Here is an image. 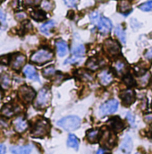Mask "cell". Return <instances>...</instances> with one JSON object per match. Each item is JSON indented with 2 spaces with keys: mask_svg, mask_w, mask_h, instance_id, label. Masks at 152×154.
<instances>
[{
  "mask_svg": "<svg viewBox=\"0 0 152 154\" xmlns=\"http://www.w3.org/2000/svg\"><path fill=\"white\" fill-rule=\"evenodd\" d=\"M90 19L93 24H96L98 26L99 32L103 34L108 33L113 28L111 21L108 18L100 15L98 12H92L90 14Z\"/></svg>",
  "mask_w": 152,
  "mask_h": 154,
  "instance_id": "1",
  "label": "cell"
},
{
  "mask_svg": "<svg viewBox=\"0 0 152 154\" xmlns=\"http://www.w3.org/2000/svg\"><path fill=\"white\" fill-rule=\"evenodd\" d=\"M81 118L77 116H68L59 120L56 125L65 131H74L81 125Z\"/></svg>",
  "mask_w": 152,
  "mask_h": 154,
  "instance_id": "2",
  "label": "cell"
},
{
  "mask_svg": "<svg viewBox=\"0 0 152 154\" xmlns=\"http://www.w3.org/2000/svg\"><path fill=\"white\" fill-rule=\"evenodd\" d=\"M50 101H51V91L47 87H44L39 91L38 96L36 97V100L34 101V107L38 109H45L49 106Z\"/></svg>",
  "mask_w": 152,
  "mask_h": 154,
  "instance_id": "3",
  "label": "cell"
},
{
  "mask_svg": "<svg viewBox=\"0 0 152 154\" xmlns=\"http://www.w3.org/2000/svg\"><path fill=\"white\" fill-rule=\"evenodd\" d=\"M53 58V53L47 49V48H41L38 49L36 52H34L31 57L32 62L38 64V65H42L45 64L48 61H50Z\"/></svg>",
  "mask_w": 152,
  "mask_h": 154,
  "instance_id": "4",
  "label": "cell"
},
{
  "mask_svg": "<svg viewBox=\"0 0 152 154\" xmlns=\"http://www.w3.org/2000/svg\"><path fill=\"white\" fill-rule=\"evenodd\" d=\"M49 123L46 119H39L34 125L32 130V136L36 138L44 137L49 132Z\"/></svg>",
  "mask_w": 152,
  "mask_h": 154,
  "instance_id": "5",
  "label": "cell"
},
{
  "mask_svg": "<svg viewBox=\"0 0 152 154\" xmlns=\"http://www.w3.org/2000/svg\"><path fill=\"white\" fill-rule=\"evenodd\" d=\"M118 109V101L116 100H109L103 103L99 108V115L101 116L111 115Z\"/></svg>",
  "mask_w": 152,
  "mask_h": 154,
  "instance_id": "6",
  "label": "cell"
},
{
  "mask_svg": "<svg viewBox=\"0 0 152 154\" xmlns=\"http://www.w3.org/2000/svg\"><path fill=\"white\" fill-rule=\"evenodd\" d=\"M18 94H19V97L20 99L25 102V103H29V102H32L35 96H36V92L35 91L30 87V86H27V85H23L20 89H19V91H18Z\"/></svg>",
  "mask_w": 152,
  "mask_h": 154,
  "instance_id": "7",
  "label": "cell"
},
{
  "mask_svg": "<svg viewBox=\"0 0 152 154\" xmlns=\"http://www.w3.org/2000/svg\"><path fill=\"white\" fill-rule=\"evenodd\" d=\"M103 47H104L105 51L111 57H115L121 53V48H120L119 43L114 39H111V38L106 39Z\"/></svg>",
  "mask_w": 152,
  "mask_h": 154,
  "instance_id": "8",
  "label": "cell"
},
{
  "mask_svg": "<svg viewBox=\"0 0 152 154\" xmlns=\"http://www.w3.org/2000/svg\"><path fill=\"white\" fill-rule=\"evenodd\" d=\"M12 125L14 128V130L19 133V134H23L24 133L27 129H28V122L27 120L24 118V116H20L15 117L13 121H12Z\"/></svg>",
  "mask_w": 152,
  "mask_h": 154,
  "instance_id": "9",
  "label": "cell"
},
{
  "mask_svg": "<svg viewBox=\"0 0 152 154\" xmlns=\"http://www.w3.org/2000/svg\"><path fill=\"white\" fill-rule=\"evenodd\" d=\"M11 67L14 70H20L26 62V57L23 54H15L11 57Z\"/></svg>",
  "mask_w": 152,
  "mask_h": 154,
  "instance_id": "10",
  "label": "cell"
},
{
  "mask_svg": "<svg viewBox=\"0 0 152 154\" xmlns=\"http://www.w3.org/2000/svg\"><path fill=\"white\" fill-rule=\"evenodd\" d=\"M120 96L124 106H130L135 100V93L132 90H125L121 93Z\"/></svg>",
  "mask_w": 152,
  "mask_h": 154,
  "instance_id": "11",
  "label": "cell"
},
{
  "mask_svg": "<svg viewBox=\"0 0 152 154\" xmlns=\"http://www.w3.org/2000/svg\"><path fill=\"white\" fill-rule=\"evenodd\" d=\"M115 136L112 135L111 134L108 133V132H105L102 136L100 137V142L102 143L103 145H105L106 147L108 148H111L113 147L114 144H115Z\"/></svg>",
  "mask_w": 152,
  "mask_h": 154,
  "instance_id": "12",
  "label": "cell"
},
{
  "mask_svg": "<svg viewBox=\"0 0 152 154\" xmlns=\"http://www.w3.org/2000/svg\"><path fill=\"white\" fill-rule=\"evenodd\" d=\"M99 82L102 85L104 86H108L112 82H113V75L110 71L108 70H103L99 75Z\"/></svg>",
  "mask_w": 152,
  "mask_h": 154,
  "instance_id": "13",
  "label": "cell"
},
{
  "mask_svg": "<svg viewBox=\"0 0 152 154\" xmlns=\"http://www.w3.org/2000/svg\"><path fill=\"white\" fill-rule=\"evenodd\" d=\"M23 74L30 80H32V81H38L39 80L38 73H37L35 67L31 66V65H28L23 68Z\"/></svg>",
  "mask_w": 152,
  "mask_h": 154,
  "instance_id": "14",
  "label": "cell"
},
{
  "mask_svg": "<svg viewBox=\"0 0 152 154\" xmlns=\"http://www.w3.org/2000/svg\"><path fill=\"white\" fill-rule=\"evenodd\" d=\"M108 125H110L111 129L115 132H120L124 128V123L119 117H113L108 121Z\"/></svg>",
  "mask_w": 152,
  "mask_h": 154,
  "instance_id": "15",
  "label": "cell"
},
{
  "mask_svg": "<svg viewBox=\"0 0 152 154\" xmlns=\"http://www.w3.org/2000/svg\"><path fill=\"white\" fill-rule=\"evenodd\" d=\"M114 69L116 71V73L120 75H125L128 71V66L125 61L123 60H117L114 63Z\"/></svg>",
  "mask_w": 152,
  "mask_h": 154,
  "instance_id": "16",
  "label": "cell"
},
{
  "mask_svg": "<svg viewBox=\"0 0 152 154\" xmlns=\"http://www.w3.org/2000/svg\"><path fill=\"white\" fill-rule=\"evenodd\" d=\"M118 11L122 14L129 13V11L132 8V3L131 0H119L118 5H117Z\"/></svg>",
  "mask_w": 152,
  "mask_h": 154,
  "instance_id": "17",
  "label": "cell"
},
{
  "mask_svg": "<svg viewBox=\"0 0 152 154\" xmlns=\"http://www.w3.org/2000/svg\"><path fill=\"white\" fill-rule=\"evenodd\" d=\"M132 148V141L130 136H125L121 144V151L125 153L131 152Z\"/></svg>",
  "mask_w": 152,
  "mask_h": 154,
  "instance_id": "18",
  "label": "cell"
},
{
  "mask_svg": "<svg viewBox=\"0 0 152 154\" xmlns=\"http://www.w3.org/2000/svg\"><path fill=\"white\" fill-rule=\"evenodd\" d=\"M56 50H57L59 57H64L67 54L68 47H67L66 42H65L63 40H58V41H56Z\"/></svg>",
  "mask_w": 152,
  "mask_h": 154,
  "instance_id": "19",
  "label": "cell"
},
{
  "mask_svg": "<svg viewBox=\"0 0 152 154\" xmlns=\"http://www.w3.org/2000/svg\"><path fill=\"white\" fill-rule=\"evenodd\" d=\"M86 66H87V67H88L90 70L96 71V70H98V69L101 66V63H100V61L98 60L96 57H90V58L87 61Z\"/></svg>",
  "mask_w": 152,
  "mask_h": 154,
  "instance_id": "20",
  "label": "cell"
},
{
  "mask_svg": "<svg viewBox=\"0 0 152 154\" xmlns=\"http://www.w3.org/2000/svg\"><path fill=\"white\" fill-rule=\"evenodd\" d=\"M32 145H24V146H18L11 148L10 152L12 153H31L32 152Z\"/></svg>",
  "mask_w": 152,
  "mask_h": 154,
  "instance_id": "21",
  "label": "cell"
},
{
  "mask_svg": "<svg viewBox=\"0 0 152 154\" xmlns=\"http://www.w3.org/2000/svg\"><path fill=\"white\" fill-rule=\"evenodd\" d=\"M55 27V22L54 21H48L46 23H44L41 27H40V32L42 33H44L45 35H49L51 30Z\"/></svg>",
  "mask_w": 152,
  "mask_h": 154,
  "instance_id": "22",
  "label": "cell"
},
{
  "mask_svg": "<svg viewBox=\"0 0 152 154\" xmlns=\"http://www.w3.org/2000/svg\"><path fill=\"white\" fill-rule=\"evenodd\" d=\"M99 130L97 129H91L87 132V139L90 143H96L99 140Z\"/></svg>",
  "mask_w": 152,
  "mask_h": 154,
  "instance_id": "23",
  "label": "cell"
},
{
  "mask_svg": "<svg viewBox=\"0 0 152 154\" xmlns=\"http://www.w3.org/2000/svg\"><path fill=\"white\" fill-rule=\"evenodd\" d=\"M72 53L75 57H83L85 54V48L82 44H76L72 48Z\"/></svg>",
  "mask_w": 152,
  "mask_h": 154,
  "instance_id": "24",
  "label": "cell"
},
{
  "mask_svg": "<svg viewBox=\"0 0 152 154\" xmlns=\"http://www.w3.org/2000/svg\"><path fill=\"white\" fill-rule=\"evenodd\" d=\"M1 113H2V115H4L5 116L10 117V116H14L16 113V109L12 105H5V106L3 107V109L1 110Z\"/></svg>",
  "mask_w": 152,
  "mask_h": 154,
  "instance_id": "25",
  "label": "cell"
},
{
  "mask_svg": "<svg viewBox=\"0 0 152 154\" xmlns=\"http://www.w3.org/2000/svg\"><path fill=\"white\" fill-rule=\"evenodd\" d=\"M11 85V78L8 75H0V86L5 89L7 90Z\"/></svg>",
  "mask_w": 152,
  "mask_h": 154,
  "instance_id": "26",
  "label": "cell"
},
{
  "mask_svg": "<svg viewBox=\"0 0 152 154\" xmlns=\"http://www.w3.org/2000/svg\"><path fill=\"white\" fill-rule=\"evenodd\" d=\"M114 34L116 35V37L119 38V40L123 43V44H125L126 42V36H125V32H124V30L119 25L115 28L114 30Z\"/></svg>",
  "mask_w": 152,
  "mask_h": 154,
  "instance_id": "27",
  "label": "cell"
},
{
  "mask_svg": "<svg viewBox=\"0 0 152 154\" xmlns=\"http://www.w3.org/2000/svg\"><path fill=\"white\" fill-rule=\"evenodd\" d=\"M31 15H32V17L35 21H37V22H41V21L45 20L46 17H47L46 14H45L43 11H41V10H36V11L32 12Z\"/></svg>",
  "mask_w": 152,
  "mask_h": 154,
  "instance_id": "28",
  "label": "cell"
},
{
  "mask_svg": "<svg viewBox=\"0 0 152 154\" xmlns=\"http://www.w3.org/2000/svg\"><path fill=\"white\" fill-rule=\"evenodd\" d=\"M67 145L68 147L74 148V149H78L79 147V140L77 139L74 134H70L67 140Z\"/></svg>",
  "mask_w": 152,
  "mask_h": 154,
  "instance_id": "29",
  "label": "cell"
},
{
  "mask_svg": "<svg viewBox=\"0 0 152 154\" xmlns=\"http://www.w3.org/2000/svg\"><path fill=\"white\" fill-rule=\"evenodd\" d=\"M55 73H56V69H55V67L54 66H48V67H47V68H45L44 70H43V72H42V74H43V75L46 77V78H49V77L53 76L54 75H55Z\"/></svg>",
  "mask_w": 152,
  "mask_h": 154,
  "instance_id": "30",
  "label": "cell"
},
{
  "mask_svg": "<svg viewBox=\"0 0 152 154\" xmlns=\"http://www.w3.org/2000/svg\"><path fill=\"white\" fill-rule=\"evenodd\" d=\"M140 9L144 12H150L152 11V0L145 2L140 5Z\"/></svg>",
  "mask_w": 152,
  "mask_h": 154,
  "instance_id": "31",
  "label": "cell"
},
{
  "mask_svg": "<svg viewBox=\"0 0 152 154\" xmlns=\"http://www.w3.org/2000/svg\"><path fill=\"white\" fill-rule=\"evenodd\" d=\"M123 82H124V83L127 86H133L135 84V80H134V78L131 75H125L124 78H123Z\"/></svg>",
  "mask_w": 152,
  "mask_h": 154,
  "instance_id": "32",
  "label": "cell"
},
{
  "mask_svg": "<svg viewBox=\"0 0 152 154\" xmlns=\"http://www.w3.org/2000/svg\"><path fill=\"white\" fill-rule=\"evenodd\" d=\"M41 0H23V4L26 6H36L40 4Z\"/></svg>",
  "mask_w": 152,
  "mask_h": 154,
  "instance_id": "33",
  "label": "cell"
},
{
  "mask_svg": "<svg viewBox=\"0 0 152 154\" xmlns=\"http://www.w3.org/2000/svg\"><path fill=\"white\" fill-rule=\"evenodd\" d=\"M149 80H150V74H146L145 75L141 76L140 80H139V82L141 84V86H146Z\"/></svg>",
  "mask_w": 152,
  "mask_h": 154,
  "instance_id": "34",
  "label": "cell"
},
{
  "mask_svg": "<svg viewBox=\"0 0 152 154\" xmlns=\"http://www.w3.org/2000/svg\"><path fill=\"white\" fill-rule=\"evenodd\" d=\"M81 60V58H80V57H75V56H74V57L68 58V59L65 62V64H76V63H79Z\"/></svg>",
  "mask_w": 152,
  "mask_h": 154,
  "instance_id": "35",
  "label": "cell"
},
{
  "mask_svg": "<svg viewBox=\"0 0 152 154\" xmlns=\"http://www.w3.org/2000/svg\"><path fill=\"white\" fill-rule=\"evenodd\" d=\"M76 2L77 0H64V3L69 7H74L76 5Z\"/></svg>",
  "mask_w": 152,
  "mask_h": 154,
  "instance_id": "36",
  "label": "cell"
},
{
  "mask_svg": "<svg viewBox=\"0 0 152 154\" xmlns=\"http://www.w3.org/2000/svg\"><path fill=\"white\" fill-rule=\"evenodd\" d=\"M15 17H16V19H17V20H20V21H21V20H23V19H25V18H26V14H25L24 13L20 12V13L16 14Z\"/></svg>",
  "mask_w": 152,
  "mask_h": 154,
  "instance_id": "37",
  "label": "cell"
},
{
  "mask_svg": "<svg viewBox=\"0 0 152 154\" xmlns=\"http://www.w3.org/2000/svg\"><path fill=\"white\" fill-rule=\"evenodd\" d=\"M126 117H127L128 121L130 122V124H131L132 125H134V118H133V116L129 112V113L127 114V116H126Z\"/></svg>",
  "mask_w": 152,
  "mask_h": 154,
  "instance_id": "38",
  "label": "cell"
},
{
  "mask_svg": "<svg viewBox=\"0 0 152 154\" xmlns=\"http://www.w3.org/2000/svg\"><path fill=\"white\" fill-rule=\"evenodd\" d=\"M8 124L4 118H0V127H7Z\"/></svg>",
  "mask_w": 152,
  "mask_h": 154,
  "instance_id": "39",
  "label": "cell"
},
{
  "mask_svg": "<svg viewBox=\"0 0 152 154\" xmlns=\"http://www.w3.org/2000/svg\"><path fill=\"white\" fill-rule=\"evenodd\" d=\"M0 21L2 22V23H5V14L2 11H0Z\"/></svg>",
  "mask_w": 152,
  "mask_h": 154,
  "instance_id": "40",
  "label": "cell"
},
{
  "mask_svg": "<svg viewBox=\"0 0 152 154\" xmlns=\"http://www.w3.org/2000/svg\"><path fill=\"white\" fill-rule=\"evenodd\" d=\"M145 57H146L147 58H149V59H152V48L149 49V50L147 51V53H146Z\"/></svg>",
  "mask_w": 152,
  "mask_h": 154,
  "instance_id": "41",
  "label": "cell"
},
{
  "mask_svg": "<svg viewBox=\"0 0 152 154\" xmlns=\"http://www.w3.org/2000/svg\"><path fill=\"white\" fill-rule=\"evenodd\" d=\"M5 147L0 144V153H5Z\"/></svg>",
  "mask_w": 152,
  "mask_h": 154,
  "instance_id": "42",
  "label": "cell"
},
{
  "mask_svg": "<svg viewBox=\"0 0 152 154\" xmlns=\"http://www.w3.org/2000/svg\"><path fill=\"white\" fill-rule=\"evenodd\" d=\"M145 120H146L147 122H152V115L146 116H145Z\"/></svg>",
  "mask_w": 152,
  "mask_h": 154,
  "instance_id": "43",
  "label": "cell"
},
{
  "mask_svg": "<svg viewBox=\"0 0 152 154\" xmlns=\"http://www.w3.org/2000/svg\"><path fill=\"white\" fill-rule=\"evenodd\" d=\"M104 152H105V151H103V150H99L98 152V153H104Z\"/></svg>",
  "mask_w": 152,
  "mask_h": 154,
  "instance_id": "44",
  "label": "cell"
},
{
  "mask_svg": "<svg viewBox=\"0 0 152 154\" xmlns=\"http://www.w3.org/2000/svg\"><path fill=\"white\" fill-rule=\"evenodd\" d=\"M150 88H151V90H152V79H151V81H150Z\"/></svg>",
  "mask_w": 152,
  "mask_h": 154,
  "instance_id": "45",
  "label": "cell"
},
{
  "mask_svg": "<svg viewBox=\"0 0 152 154\" xmlns=\"http://www.w3.org/2000/svg\"><path fill=\"white\" fill-rule=\"evenodd\" d=\"M4 1H5V0H0V4H1L2 2H4Z\"/></svg>",
  "mask_w": 152,
  "mask_h": 154,
  "instance_id": "46",
  "label": "cell"
},
{
  "mask_svg": "<svg viewBox=\"0 0 152 154\" xmlns=\"http://www.w3.org/2000/svg\"><path fill=\"white\" fill-rule=\"evenodd\" d=\"M0 100H1V93H0Z\"/></svg>",
  "mask_w": 152,
  "mask_h": 154,
  "instance_id": "47",
  "label": "cell"
}]
</instances>
